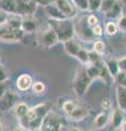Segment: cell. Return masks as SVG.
<instances>
[{"label":"cell","mask_w":126,"mask_h":131,"mask_svg":"<svg viewBox=\"0 0 126 131\" xmlns=\"http://www.w3.org/2000/svg\"><path fill=\"white\" fill-rule=\"evenodd\" d=\"M45 90H46L45 84L41 81L34 82V83L32 84V91L35 94H43V93H45Z\"/></svg>","instance_id":"27"},{"label":"cell","mask_w":126,"mask_h":131,"mask_svg":"<svg viewBox=\"0 0 126 131\" xmlns=\"http://www.w3.org/2000/svg\"><path fill=\"white\" fill-rule=\"evenodd\" d=\"M78 105L76 103V102L74 101H71V100H67V101H65L64 103L62 104V109H63V112L68 115V114H70L72 110H74V108L76 107V106Z\"/></svg>","instance_id":"23"},{"label":"cell","mask_w":126,"mask_h":131,"mask_svg":"<svg viewBox=\"0 0 126 131\" xmlns=\"http://www.w3.org/2000/svg\"><path fill=\"white\" fill-rule=\"evenodd\" d=\"M50 26L54 28L57 34L59 42H66L75 36V25L70 21V19H63V20H51L50 19Z\"/></svg>","instance_id":"3"},{"label":"cell","mask_w":126,"mask_h":131,"mask_svg":"<svg viewBox=\"0 0 126 131\" xmlns=\"http://www.w3.org/2000/svg\"><path fill=\"white\" fill-rule=\"evenodd\" d=\"M74 2V5L76 6L77 9H79L81 11H86L88 10V0H71Z\"/></svg>","instance_id":"30"},{"label":"cell","mask_w":126,"mask_h":131,"mask_svg":"<svg viewBox=\"0 0 126 131\" xmlns=\"http://www.w3.org/2000/svg\"><path fill=\"white\" fill-rule=\"evenodd\" d=\"M117 31H119V28H117V25H116L115 22L110 21L105 24V33H106L108 35H110V36L115 35L117 33Z\"/></svg>","instance_id":"25"},{"label":"cell","mask_w":126,"mask_h":131,"mask_svg":"<svg viewBox=\"0 0 126 131\" xmlns=\"http://www.w3.org/2000/svg\"><path fill=\"white\" fill-rule=\"evenodd\" d=\"M102 108H103V110L111 109V101H110L109 98H104L102 101Z\"/></svg>","instance_id":"38"},{"label":"cell","mask_w":126,"mask_h":131,"mask_svg":"<svg viewBox=\"0 0 126 131\" xmlns=\"http://www.w3.org/2000/svg\"><path fill=\"white\" fill-rule=\"evenodd\" d=\"M0 9L7 13H15V0H0Z\"/></svg>","instance_id":"20"},{"label":"cell","mask_w":126,"mask_h":131,"mask_svg":"<svg viewBox=\"0 0 126 131\" xmlns=\"http://www.w3.org/2000/svg\"><path fill=\"white\" fill-rule=\"evenodd\" d=\"M32 84H33V79L30 74L27 73H24L21 74L15 82V85H17V90L20 92H25L27 90H30L32 88Z\"/></svg>","instance_id":"14"},{"label":"cell","mask_w":126,"mask_h":131,"mask_svg":"<svg viewBox=\"0 0 126 131\" xmlns=\"http://www.w3.org/2000/svg\"><path fill=\"white\" fill-rule=\"evenodd\" d=\"M117 66H119L120 71L126 72V56L122 57V58L117 59Z\"/></svg>","instance_id":"33"},{"label":"cell","mask_w":126,"mask_h":131,"mask_svg":"<svg viewBox=\"0 0 126 131\" xmlns=\"http://www.w3.org/2000/svg\"><path fill=\"white\" fill-rule=\"evenodd\" d=\"M9 80V77H8V72L6 71L5 67L0 63V82H5Z\"/></svg>","instance_id":"34"},{"label":"cell","mask_w":126,"mask_h":131,"mask_svg":"<svg viewBox=\"0 0 126 131\" xmlns=\"http://www.w3.org/2000/svg\"><path fill=\"white\" fill-rule=\"evenodd\" d=\"M125 38H126V36H125Z\"/></svg>","instance_id":"44"},{"label":"cell","mask_w":126,"mask_h":131,"mask_svg":"<svg viewBox=\"0 0 126 131\" xmlns=\"http://www.w3.org/2000/svg\"><path fill=\"white\" fill-rule=\"evenodd\" d=\"M117 1V0H102L101 1V6H100V11L102 12V13L104 14L105 12H108L111 8L113 7V5Z\"/></svg>","instance_id":"26"},{"label":"cell","mask_w":126,"mask_h":131,"mask_svg":"<svg viewBox=\"0 0 126 131\" xmlns=\"http://www.w3.org/2000/svg\"><path fill=\"white\" fill-rule=\"evenodd\" d=\"M64 47L69 56L78 59L82 64L86 66L89 63V51L83 47H81L74 38L64 42Z\"/></svg>","instance_id":"4"},{"label":"cell","mask_w":126,"mask_h":131,"mask_svg":"<svg viewBox=\"0 0 126 131\" xmlns=\"http://www.w3.org/2000/svg\"><path fill=\"white\" fill-rule=\"evenodd\" d=\"M122 13H123V2L121 0H117L111 9L108 12H105L104 15H105V18H108L110 20H114L119 18Z\"/></svg>","instance_id":"17"},{"label":"cell","mask_w":126,"mask_h":131,"mask_svg":"<svg viewBox=\"0 0 126 131\" xmlns=\"http://www.w3.org/2000/svg\"><path fill=\"white\" fill-rule=\"evenodd\" d=\"M59 42L57 34L54 31V28L48 25L47 27L43 28V30L38 31L37 33V43L41 47L48 49L55 46L56 44Z\"/></svg>","instance_id":"6"},{"label":"cell","mask_w":126,"mask_h":131,"mask_svg":"<svg viewBox=\"0 0 126 131\" xmlns=\"http://www.w3.org/2000/svg\"><path fill=\"white\" fill-rule=\"evenodd\" d=\"M93 51L96 52L98 55H102L104 54V51H105V44L103 40H101V39H96L94 40V43H93Z\"/></svg>","instance_id":"24"},{"label":"cell","mask_w":126,"mask_h":131,"mask_svg":"<svg viewBox=\"0 0 126 131\" xmlns=\"http://www.w3.org/2000/svg\"><path fill=\"white\" fill-rule=\"evenodd\" d=\"M87 22L89 24V26L93 27V26H95L96 24H99V20H98L95 14H90L87 16Z\"/></svg>","instance_id":"32"},{"label":"cell","mask_w":126,"mask_h":131,"mask_svg":"<svg viewBox=\"0 0 126 131\" xmlns=\"http://www.w3.org/2000/svg\"><path fill=\"white\" fill-rule=\"evenodd\" d=\"M19 95L15 91L8 90V91L0 97V112H8L18 104Z\"/></svg>","instance_id":"9"},{"label":"cell","mask_w":126,"mask_h":131,"mask_svg":"<svg viewBox=\"0 0 126 131\" xmlns=\"http://www.w3.org/2000/svg\"><path fill=\"white\" fill-rule=\"evenodd\" d=\"M8 90H9V84H8V81L0 82V97H1L3 94L8 91Z\"/></svg>","instance_id":"36"},{"label":"cell","mask_w":126,"mask_h":131,"mask_svg":"<svg viewBox=\"0 0 126 131\" xmlns=\"http://www.w3.org/2000/svg\"><path fill=\"white\" fill-rule=\"evenodd\" d=\"M29 109H30V107H29V105L27 104H25V103H18L17 105L14 106V115H15V117L20 120L21 118H23L27 114Z\"/></svg>","instance_id":"21"},{"label":"cell","mask_w":126,"mask_h":131,"mask_svg":"<svg viewBox=\"0 0 126 131\" xmlns=\"http://www.w3.org/2000/svg\"><path fill=\"white\" fill-rule=\"evenodd\" d=\"M25 33L22 28H12L7 24L0 25V40L7 43H15L22 40Z\"/></svg>","instance_id":"7"},{"label":"cell","mask_w":126,"mask_h":131,"mask_svg":"<svg viewBox=\"0 0 126 131\" xmlns=\"http://www.w3.org/2000/svg\"><path fill=\"white\" fill-rule=\"evenodd\" d=\"M75 131H81V130H78V129H75Z\"/></svg>","instance_id":"43"},{"label":"cell","mask_w":126,"mask_h":131,"mask_svg":"<svg viewBox=\"0 0 126 131\" xmlns=\"http://www.w3.org/2000/svg\"><path fill=\"white\" fill-rule=\"evenodd\" d=\"M125 112H123L122 109H120L119 107L113 109L111 113H110V120L109 124L111 125V127L113 129H120L122 124L125 120Z\"/></svg>","instance_id":"12"},{"label":"cell","mask_w":126,"mask_h":131,"mask_svg":"<svg viewBox=\"0 0 126 131\" xmlns=\"http://www.w3.org/2000/svg\"><path fill=\"white\" fill-rule=\"evenodd\" d=\"M22 30L24 33H33L38 30V22L33 15H26L22 19Z\"/></svg>","instance_id":"15"},{"label":"cell","mask_w":126,"mask_h":131,"mask_svg":"<svg viewBox=\"0 0 126 131\" xmlns=\"http://www.w3.org/2000/svg\"><path fill=\"white\" fill-rule=\"evenodd\" d=\"M88 116H89V109L84 107V106H80V105H77L74 108V110L67 115V117L72 121H82Z\"/></svg>","instance_id":"13"},{"label":"cell","mask_w":126,"mask_h":131,"mask_svg":"<svg viewBox=\"0 0 126 131\" xmlns=\"http://www.w3.org/2000/svg\"><path fill=\"white\" fill-rule=\"evenodd\" d=\"M45 12H46V14L50 16L51 20H63V19H66L64 16V14L59 11L57 6H56L54 2L45 7Z\"/></svg>","instance_id":"19"},{"label":"cell","mask_w":126,"mask_h":131,"mask_svg":"<svg viewBox=\"0 0 126 131\" xmlns=\"http://www.w3.org/2000/svg\"><path fill=\"white\" fill-rule=\"evenodd\" d=\"M116 102L117 107L126 112V88L117 85L116 86Z\"/></svg>","instance_id":"18"},{"label":"cell","mask_w":126,"mask_h":131,"mask_svg":"<svg viewBox=\"0 0 126 131\" xmlns=\"http://www.w3.org/2000/svg\"><path fill=\"white\" fill-rule=\"evenodd\" d=\"M114 81L116 82L117 85H121V86L126 88V73L120 71V72L114 77Z\"/></svg>","instance_id":"29"},{"label":"cell","mask_w":126,"mask_h":131,"mask_svg":"<svg viewBox=\"0 0 126 131\" xmlns=\"http://www.w3.org/2000/svg\"><path fill=\"white\" fill-rule=\"evenodd\" d=\"M92 32H93V35L95 36H102L103 35V28L101 25H99V24H96L95 26L92 27Z\"/></svg>","instance_id":"35"},{"label":"cell","mask_w":126,"mask_h":131,"mask_svg":"<svg viewBox=\"0 0 126 131\" xmlns=\"http://www.w3.org/2000/svg\"><path fill=\"white\" fill-rule=\"evenodd\" d=\"M54 3L57 6L59 11L64 14L66 19H74L78 14L77 8L71 0H55Z\"/></svg>","instance_id":"11"},{"label":"cell","mask_w":126,"mask_h":131,"mask_svg":"<svg viewBox=\"0 0 126 131\" xmlns=\"http://www.w3.org/2000/svg\"><path fill=\"white\" fill-rule=\"evenodd\" d=\"M35 0H15V13L22 16L33 15L36 11Z\"/></svg>","instance_id":"10"},{"label":"cell","mask_w":126,"mask_h":131,"mask_svg":"<svg viewBox=\"0 0 126 131\" xmlns=\"http://www.w3.org/2000/svg\"><path fill=\"white\" fill-rule=\"evenodd\" d=\"M116 25H117L119 31L126 33V13H122L119 18H117Z\"/></svg>","instance_id":"28"},{"label":"cell","mask_w":126,"mask_h":131,"mask_svg":"<svg viewBox=\"0 0 126 131\" xmlns=\"http://www.w3.org/2000/svg\"><path fill=\"white\" fill-rule=\"evenodd\" d=\"M48 112H50V107H48L47 104L42 103V104L36 105L34 107L30 108L25 116L19 120L20 125L25 130L40 131L44 118H45Z\"/></svg>","instance_id":"1"},{"label":"cell","mask_w":126,"mask_h":131,"mask_svg":"<svg viewBox=\"0 0 126 131\" xmlns=\"http://www.w3.org/2000/svg\"><path fill=\"white\" fill-rule=\"evenodd\" d=\"M13 131H26V130L23 129L22 127H15V128L13 129Z\"/></svg>","instance_id":"40"},{"label":"cell","mask_w":126,"mask_h":131,"mask_svg":"<svg viewBox=\"0 0 126 131\" xmlns=\"http://www.w3.org/2000/svg\"><path fill=\"white\" fill-rule=\"evenodd\" d=\"M64 126L63 118L55 112H48L43 120L40 131H62Z\"/></svg>","instance_id":"8"},{"label":"cell","mask_w":126,"mask_h":131,"mask_svg":"<svg viewBox=\"0 0 126 131\" xmlns=\"http://www.w3.org/2000/svg\"><path fill=\"white\" fill-rule=\"evenodd\" d=\"M74 25L75 34L79 39L83 40V42H92L95 38L92 32V27L89 26L87 22V15H81L79 18H77Z\"/></svg>","instance_id":"5"},{"label":"cell","mask_w":126,"mask_h":131,"mask_svg":"<svg viewBox=\"0 0 126 131\" xmlns=\"http://www.w3.org/2000/svg\"><path fill=\"white\" fill-rule=\"evenodd\" d=\"M69 131H75V129H70V130H69Z\"/></svg>","instance_id":"42"},{"label":"cell","mask_w":126,"mask_h":131,"mask_svg":"<svg viewBox=\"0 0 126 131\" xmlns=\"http://www.w3.org/2000/svg\"><path fill=\"white\" fill-rule=\"evenodd\" d=\"M0 131H3V124L1 120H0Z\"/></svg>","instance_id":"41"},{"label":"cell","mask_w":126,"mask_h":131,"mask_svg":"<svg viewBox=\"0 0 126 131\" xmlns=\"http://www.w3.org/2000/svg\"><path fill=\"white\" fill-rule=\"evenodd\" d=\"M92 81L93 80L89 77L86 70V66H79L76 70V74L74 77V81H72V89H74L76 95L78 97H82L86 95Z\"/></svg>","instance_id":"2"},{"label":"cell","mask_w":126,"mask_h":131,"mask_svg":"<svg viewBox=\"0 0 126 131\" xmlns=\"http://www.w3.org/2000/svg\"><path fill=\"white\" fill-rule=\"evenodd\" d=\"M121 131H126V120H124V122L121 126Z\"/></svg>","instance_id":"39"},{"label":"cell","mask_w":126,"mask_h":131,"mask_svg":"<svg viewBox=\"0 0 126 131\" xmlns=\"http://www.w3.org/2000/svg\"><path fill=\"white\" fill-rule=\"evenodd\" d=\"M101 1L102 0H88V10L90 11H96L100 9Z\"/></svg>","instance_id":"31"},{"label":"cell","mask_w":126,"mask_h":131,"mask_svg":"<svg viewBox=\"0 0 126 131\" xmlns=\"http://www.w3.org/2000/svg\"><path fill=\"white\" fill-rule=\"evenodd\" d=\"M109 120H110L109 110H103V112L99 113L94 117V119L92 121V126L94 129H103L109 124Z\"/></svg>","instance_id":"16"},{"label":"cell","mask_w":126,"mask_h":131,"mask_svg":"<svg viewBox=\"0 0 126 131\" xmlns=\"http://www.w3.org/2000/svg\"><path fill=\"white\" fill-rule=\"evenodd\" d=\"M104 63L106 66L108 70L110 72L113 78H114L117 73L120 72V69H119V66H117V59H108V60H104Z\"/></svg>","instance_id":"22"},{"label":"cell","mask_w":126,"mask_h":131,"mask_svg":"<svg viewBox=\"0 0 126 131\" xmlns=\"http://www.w3.org/2000/svg\"><path fill=\"white\" fill-rule=\"evenodd\" d=\"M8 16H9V13H7V12L0 9V25H2V24L6 23Z\"/></svg>","instance_id":"37"}]
</instances>
